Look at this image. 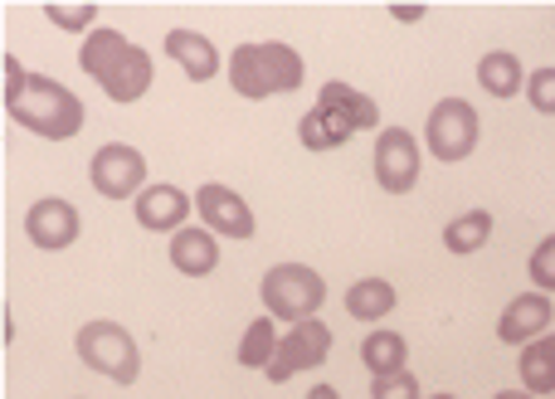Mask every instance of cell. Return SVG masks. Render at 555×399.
<instances>
[{
    "label": "cell",
    "instance_id": "27",
    "mask_svg": "<svg viewBox=\"0 0 555 399\" xmlns=\"http://www.w3.org/2000/svg\"><path fill=\"white\" fill-rule=\"evenodd\" d=\"M390 15L400 20V25H414V20H424L429 10H424V5H390Z\"/></svg>",
    "mask_w": 555,
    "mask_h": 399
},
{
    "label": "cell",
    "instance_id": "15",
    "mask_svg": "<svg viewBox=\"0 0 555 399\" xmlns=\"http://www.w3.org/2000/svg\"><path fill=\"white\" fill-rule=\"evenodd\" d=\"M171 268L181 278H210L220 268V244H215V229H201V224H185L171 234Z\"/></svg>",
    "mask_w": 555,
    "mask_h": 399
},
{
    "label": "cell",
    "instance_id": "29",
    "mask_svg": "<svg viewBox=\"0 0 555 399\" xmlns=\"http://www.w3.org/2000/svg\"><path fill=\"white\" fill-rule=\"evenodd\" d=\"M492 399H541V395H531V390H502V395H492Z\"/></svg>",
    "mask_w": 555,
    "mask_h": 399
},
{
    "label": "cell",
    "instance_id": "20",
    "mask_svg": "<svg viewBox=\"0 0 555 399\" xmlns=\"http://www.w3.org/2000/svg\"><path fill=\"white\" fill-rule=\"evenodd\" d=\"M488 239H492V209H463V215H453L449 224H443V248L459 258L478 254Z\"/></svg>",
    "mask_w": 555,
    "mask_h": 399
},
{
    "label": "cell",
    "instance_id": "18",
    "mask_svg": "<svg viewBox=\"0 0 555 399\" xmlns=\"http://www.w3.org/2000/svg\"><path fill=\"white\" fill-rule=\"evenodd\" d=\"M395 303H400V293L385 278H361V283L346 287V317H356V322H385Z\"/></svg>",
    "mask_w": 555,
    "mask_h": 399
},
{
    "label": "cell",
    "instance_id": "1",
    "mask_svg": "<svg viewBox=\"0 0 555 399\" xmlns=\"http://www.w3.org/2000/svg\"><path fill=\"white\" fill-rule=\"evenodd\" d=\"M0 68H5V113L15 127L44 137V142H68L83 132L88 107L74 88H64L49 74H29L15 54L0 59Z\"/></svg>",
    "mask_w": 555,
    "mask_h": 399
},
{
    "label": "cell",
    "instance_id": "17",
    "mask_svg": "<svg viewBox=\"0 0 555 399\" xmlns=\"http://www.w3.org/2000/svg\"><path fill=\"white\" fill-rule=\"evenodd\" d=\"M527 78L531 74H521V59L512 54V49H488V54L478 59V88L482 93H492L498 103L527 93Z\"/></svg>",
    "mask_w": 555,
    "mask_h": 399
},
{
    "label": "cell",
    "instance_id": "26",
    "mask_svg": "<svg viewBox=\"0 0 555 399\" xmlns=\"http://www.w3.org/2000/svg\"><path fill=\"white\" fill-rule=\"evenodd\" d=\"M44 15H49V25H59V29H88L98 5H59V0H49Z\"/></svg>",
    "mask_w": 555,
    "mask_h": 399
},
{
    "label": "cell",
    "instance_id": "28",
    "mask_svg": "<svg viewBox=\"0 0 555 399\" xmlns=\"http://www.w3.org/2000/svg\"><path fill=\"white\" fill-rule=\"evenodd\" d=\"M307 399H341V395H336V385H312Z\"/></svg>",
    "mask_w": 555,
    "mask_h": 399
},
{
    "label": "cell",
    "instance_id": "16",
    "mask_svg": "<svg viewBox=\"0 0 555 399\" xmlns=\"http://www.w3.org/2000/svg\"><path fill=\"white\" fill-rule=\"evenodd\" d=\"M162 49L176 59V68H181L191 83H210V78L220 74V49H215L201 29H171Z\"/></svg>",
    "mask_w": 555,
    "mask_h": 399
},
{
    "label": "cell",
    "instance_id": "6",
    "mask_svg": "<svg viewBox=\"0 0 555 399\" xmlns=\"http://www.w3.org/2000/svg\"><path fill=\"white\" fill-rule=\"evenodd\" d=\"M259 297L278 322H312L317 307L326 303V283H322V273L307 263H278L263 273Z\"/></svg>",
    "mask_w": 555,
    "mask_h": 399
},
{
    "label": "cell",
    "instance_id": "30",
    "mask_svg": "<svg viewBox=\"0 0 555 399\" xmlns=\"http://www.w3.org/2000/svg\"><path fill=\"white\" fill-rule=\"evenodd\" d=\"M429 399H459V395H429Z\"/></svg>",
    "mask_w": 555,
    "mask_h": 399
},
{
    "label": "cell",
    "instance_id": "11",
    "mask_svg": "<svg viewBox=\"0 0 555 399\" xmlns=\"http://www.w3.org/2000/svg\"><path fill=\"white\" fill-rule=\"evenodd\" d=\"M25 234L35 248L59 254V248H74V239L83 234V215H78V205H68V200L44 195L25 209Z\"/></svg>",
    "mask_w": 555,
    "mask_h": 399
},
{
    "label": "cell",
    "instance_id": "10",
    "mask_svg": "<svg viewBox=\"0 0 555 399\" xmlns=\"http://www.w3.org/2000/svg\"><path fill=\"white\" fill-rule=\"evenodd\" d=\"M326 356H332V326H326L322 317H312V322H293L283 332V342H278V356L263 375H269V385H287L293 375L322 365Z\"/></svg>",
    "mask_w": 555,
    "mask_h": 399
},
{
    "label": "cell",
    "instance_id": "7",
    "mask_svg": "<svg viewBox=\"0 0 555 399\" xmlns=\"http://www.w3.org/2000/svg\"><path fill=\"white\" fill-rule=\"evenodd\" d=\"M478 132H482L478 107L463 103V98H439L429 123H424V146H429L434 162L459 166L478 152Z\"/></svg>",
    "mask_w": 555,
    "mask_h": 399
},
{
    "label": "cell",
    "instance_id": "25",
    "mask_svg": "<svg viewBox=\"0 0 555 399\" xmlns=\"http://www.w3.org/2000/svg\"><path fill=\"white\" fill-rule=\"evenodd\" d=\"M527 103L537 107L541 117H555V68H537L527 78Z\"/></svg>",
    "mask_w": 555,
    "mask_h": 399
},
{
    "label": "cell",
    "instance_id": "4",
    "mask_svg": "<svg viewBox=\"0 0 555 399\" xmlns=\"http://www.w3.org/2000/svg\"><path fill=\"white\" fill-rule=\"evenodd\" d=\"M302 54L283 39H254V44H240L230 54V88L249 103H263V98H283L302 88Z\"/></svg>",
    "mask_w": 555,
    "mask_h": 399
},
{
    "label": "cell",
    "instance_id": "2",
    "mask_svg": "<svg viewBox=\"0 0 555 399\" xmlns=\"http://www.w3.org/2000/svg\"><path fill=\"white\" fill-rule=\"evenodd\" d=\"M361 132H380V107H375L371 93L341 83V78L322 83L317 103L307 107L302 123H297V142H302L307 152H336V146H346Z\"/></svg>",
    "mask_w": 555,
    "mask_h": 399
},
{
    "label": "cell",
    "instance_id": "19",
    "mask_svg": "<svg viewBox=\"0 0 555 399\" xmlns=\"http://www.w3.org/2000/svg\"><path fill=\"white\" fill-rule=\"evenodd\" d=\"M517 371H521V390H531V395H555V332L537 336L531 346H521Z\"/></svg>",
    "mask_w": 555,
    "mask_h": 399
},
{
    "label": "cell",
    "instance_id": "21",
    "mask_svg": "<svg viewBox=\"0 0 555 399\" xmlns=\"http://www.w3.org/2000/svg\"><path fill=\"white\" fill-rule=\"evenodd\" d=\"M404 361H410V346H404L400 332L375 326V332L361 342V365L371 375H395V371H404Z\"/></svg>",
    "mask_w": 555,
    "mask_h": 399
},
{
    "label": "cell",
    "instance_id": "13",
    "mask_svg": "<svg viewBox=\"0 0 555 399\" xmlns=\"http://www.w3.org/2000/svg\"><path fill=\"white\" fill-rule=\"evenodd\" d=\"M551 322H555L551 293H517L498 317V342L502 346H531L537 336H546Z\"/></svg>",
    "mask_w": 555,
    "mask_h": 399
},
{
    "label": "cell",
    "instance_id": "14",
    "mask_svg": "<svg viewBox=\"0 0 555 399\" xmlns=\"http://www.w3.org/2000/svg\"><path fill=\"white\" fill-rule=\"evenodd\" d=\"M137 224L152 229V234H176V229H185V219H191V195L181 191V185H146L142 195H137Z\"/></svg>",
    "mask_w": 555,
    "mask_h": 399
},
{
    "label": "cell",
    "instance_id": "8",
    "mask_svg": "<svg viewBox=\"0 0 555 399\" xmlns=\"http://www.w3.org/2000/svg\"><path fill=\"white\" fill-rule=\"evenodd\" d=\"M371 166H375V185L385 195H410L420 185V142H414L410 127H385L375 132V152H371Z\"/></svg>",
    "mask_w": 555,
    "mask_h": 399
},
{
    "label": "cell",
    "instance_id": "9",
    "mask_svg": "<svg viewBox=\"0 0 555 399\" xmlns=\"http://www.w3.org/2000/svg\"><path fill=\"white\" fill-rule=\"evenodd\" d=\"M88 181L103 200H137L146 191V156L127 142H107L88 162Z\"/></svg>",
    "mask_w": 555,
    "mask_h": 399
},
{
    "label": "cell",
    "instance_id": "23",
    "mask_svg": "<svg viewBox=\"0 0 555 399\" xmlns=\"http://www.w3.org/2000/svg\"><path fill=\"white\" fill-rule=\"evenodd\" d=\"M527 273L537 283V293H555V234H546L527 258Z\"/></svg>",
    "mask_w": 555,
    "mask_h": 399
},
{
    "label": "cell",
    "instance_id": "12",
    "mask_svg": "<svg viewBox=\"0 0 555 399\" xmlns=\"http://www.w3.org/2000/svg\"><path fill=\"white\" fill-rule=\"evenodd\" d=\"M195 209H201L205 229H215V234H224V239H254V229H259L254 224V209L244 205V195L220 181L195 191Z\"/></svg>",
    "mask_w": 555,
    "mask_h": 399
},
{
    "label": "cell",
    "instance_id": "3",
    "mask_svg": "<svg viewBox=\"0 0 555 399\" xmlns=\"http://www.w3.org/2000/svg\"><path fill=\"white\" fill-rule=\"evenodd\" d=\"M78 68L103 88L113 103H137V98L152 93L156 83V64L142 44L122 35V29H93L78 49Z\"/></svg>",
    "mask_w": 555,
    "mask_h": 399
},
{
    "label": "cell",
    "instance_id": "5",
    "mask_svg": "<svg viewBox=\"0 0 555 399\" xmlns=\"http://www.w3.org/2000/svg\"><path fill=\"white\" fill-rule=\"evenodd\" d=\"M74 351L88 371H98L113 385H137L142 375V351H137L132 332L117 322H83L74 336Z\"/></svg>",
    "mask_w": 555,
    "mask_h": 399
},
{
    "label": "cell",
    "instance_id": "31",
    "mask_svg": "<svg viewBox=\"0 0 555 399\" xmlns=\"http://www.w3.org/2000/svg\"><path fill=\"white\" fill-rule=\"evenodd\" d=\"M551 399H555V395H551Z\"/></svg>",
    "mask_w": 555,
    "mask_h": 399
},
{
    "label": "cell",
    "instance_id": "24",
    "mask_svg": "<svg viewBox=\"0 0 555 399\" xmlns=\"http://www.w3.org/2000/svg\"><path fill=\"white\" fill-rule=\"evenodd\" d=\"M371 399H420V381H414V371L371 375Z\"/></svg>",
    "mask_w": 555,
    "mask_h": 399
},
{
    "label": "cell",
    "instance_id": "22",
    "mask_svg": "<svg viewBox=\"0 0 555 399\" xmlns=\"http://www.w3.org/2000/svg\"><path fill=\"white\" fill-rule=\"evenodd\" d=\"M273 322H278V317L263 312L259 322H249V326H244V342H240V365H249V371H269V365H273L278 342H283Z\"/></svg>",
    "mask_w": 555,
    "mask_h": 399
}]
</instances>
